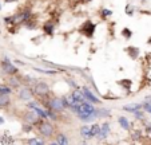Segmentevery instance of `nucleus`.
Returning <instances> with one entry per match:
<instances>
[{"label":"nucleus","mask_w":151,"mask_h":145,"mask_svg":"<svg viewBox=\"0 0 151 145\" xmlns=\"http://www.w3.org/2000/svg\"><path fill=\"white\" fill-rule=\"evenodd\" d=\"M94 110H95V108H94V106H92L91 103H88V102H84V101L74 106V111H75V113H78V114L94 113Z\"/></svg>","instance_id":"obj_1"},{"label":"nucleus","mask_w":151,"mask_h":145,"mask_svg":"<svg viewBox=\"0 0 151 145\" xmlns=\"http://www.w3.org/2000/svg\"><path fill=\"white\" fill-rule=\"evenodd\" d=\"M39 125V132L43 137H51L54 134V126L52 124L47 122V121H40Z\"/></svg>","instance_id":"obj_2"},{"label":"nucleus","mask_w":151,"mask_h":145,"mask_svg":"<svg viewBox=\"0 0 151 145\" xmlns=\"http://www.w3.org/2000/svg\"><path fill=\"white\" fill-rule=\"evenodd\" d=\"M29 16H31V12L29 11H22V12H19V14L14 15L12 19H9V20H11L12 24L16 26V24H20V23H23V22H27V20L29 19Z\"/></svg>","instance_id":"obj_3"},{"label":"nucleus","mask_w":151,"mask_h":145,"mask_svg":"<svg viewBox=\"0 0 151 145\" xmlns=\"http://www.w3.org/2000/svg\"><path fill=\"white\" fill-rule=\"evenodd\" d=\"M95 28H96V26H95L94 23H92L91 20H87V22H86L82 26L80 31L83 32V35H84V36H87V38H92V36H94Z\"/></svg>","instance_id":"obj_4"},{"label":"nucleus","mask_w":151,"mask_h":145,"mask_svg":"<svg viewBox=\"0 0 151 145\" xmlns=\"http://www.w3.org/2000/svg\"><path fill=\"white\" fill-rule=\"evenodd\" d=\"M34 91L36 95H47L50 91V86L46 82H36L34 86Z\"/></svg>","instance_id":"obj_5"},{"label":"nucleus","mask_w":151,"mask_h":145,"mask_svg":"<svg viewBox=\"0 0 151 145\" xmlns=\"http://www.w3.org/2000/svg\"><path fill=\"white\" fill-rule=\"evenodd\" d=\"M24 121H26L27 124H29V125H34V124L40 122L39 114H37L36 111L32 109L31 111H27V113H24Z\"/></svg>","instance_id":"obj_6"},{"label":"nucleus","mask_w":151,"mask_h":145,"mask_svg":"<svg viewBox=\"0 0 151 145\" xmlns=\"http://www.w3.org/2000/svg\"><path fill=\"white\" fill-rule=\"evenodd\" d=\"M1 68H3L4 73H7V74H9V75H15L17 73V68L15 67V66L12 65V62H9L8 59L1 60Z\"/></svg>","instance_id":"obj_7"},{"label":"nucleus","mask_w":151,"mask_h":145,"mask_svg":"<svg viewBox=\"0 0 151 145\" xmlns=\"http://www.w3.org/2000/svg\"><path fill=\"white\" fill-rule=\"evenodd\" d=\"M48 106L50 109H52V111H62L64 109V105H63L62 100H59V98H52L48 102Z\"/></svg>","instance_id":"obj_8"},{"label":"nucleus","mask_w":151,"mask_h":145,"mask_svg":"<svg viewBox=\"0 0 151 145\" xmlns=\"http://www.w3.org/2000/svg\"><path fill=\"white\" fill-rule=\"evenodd\" d=\"M32 94H34V91L29 87H23V89H20V91H19V98L20 100H29L32 97Z\"/></svg>","instance_id":"obj_9"},{"label":"nucleus","mask_w":151,"mask_h":145,"mask_svg":"<svg viewBox=\"0 0 151 145\" xmlns=\"http://www.w3.org/2000/svg\"><path fill=\"white\" fill-rule=\"evenodd\" d=\"M82 93H83V97H84L86 100L91 101V102H98V103H99V100H98L96 97H95L94 94H92L87 87H83V91H82Z\"/></svg>","instance_id":"obj_10"},{"label":"nucleus","mask_w":151,"mask_h":145,"mask_svg":"<svg viewBox=\"0 0 151 145\" xmlns=\"http://www.w3.org/2000/svg\"><path fill=\"white\" fill-rule=\"evenodd\" d=\"M126 51H127V54L130 55V58H131V59H137L138 55H139V48L134 47V46L127 47V48H126Z\"/></svg>","instance_id":"obj_11"},{"label":"nucleus","mask_w":151,"mask_h":145,"mask_svg":"<svg viewBox=\"0 0 151 145\" xmlns=\"http://www.w3.org/2000/svg\"><path fill=\"white\" fill-rule=\"evenodd\" d=\"M54 30H55V24L52 22L44 23V26H43V31L46 32L47 35H52L54 34Z\"/></svg>","instance_id":"obj_12"},{"label":"nucleus","mask_w":151,"mask_h":145,"mask_svg":"<svg viewBox=\"0 0 151 145\" xmlns=\"http://www.w3.org/2000/svg\"><path fill=\"white\" fill-rule=\"evenodd\" d=\"M109 132H110V124L109 122H104L102 126H100V133L99 136L102 138H106V137L109 136Z\"/></svg>","instance_id":"obj_13"},{"label":"nucleus","mask_w":151,"mask_h":145,"mask_svg":"<svg viewBox=\"0 0 151 145\" xmlns=\"http://www.w3.org/2000/svg\"><path fill=\"white\" fill-rule=\"evenodd\" d=\"M9 97L8 94H0V108H7L9 105Z\"/></svg>","instance_id":"obj_14"},{"label":"nucleus","mask_w":151,"mask_h":145,"mask_svg":"<svg viewBox=\"0 0 151 145\" xmlns=\"http://www.w3.org/2000/svg\"><path fill=\"white\" fill-rule=\"evenodd\" d=\"M118 122H119V125L122 126L123 129H126V130H130V122H128V119L126 118V117H119V118H118Z\"/></svg>","instance_id":"obj_15"},{"label":"nucleus","mask_w":151,"mask_h":145,"mask_svg":"<svg viewBox=\"0 0 151 145\" xmlns=\"http://www.w3.org/2000/svg\"><path fill=\"white\" fill-rule=\"evenodd\" d=\"M118 85H119L120 87L126 89V90H130V87H131V85H132V81L131 79H120V81H118Z\"/></svg>","instance_id":"obj_16"},{"label":"nucleus","mask_w":151,"mask_h":145,"mask_svg":"<svg viewBox=\"0 0 151 145\" xmlns=\"http://www.w3.org/2000/svg\"><path fill=\"white\" fill-rule=\"evenodd\" d=\"M71 95H72V98L75 100V102H76V103L83 102V100H84V97H83V93H82V91H79V90H75L74 93L71 94Z\"/></svg>","instance_id":"obj_17"},{"label":"nucleus","mask_w":151,"mask_h":145,"mask_svg":"<svg viewBox=\"0 0 151 145\" xmlns=\"http://www.w3.org/2000/svg\"><path fill=\"white\" fill-rule=\"evenodd\" d=\"M80 134H82L84 138H91V130H90V126H87V125H84V126H82L80 128Z\"/></svg>","instance_id":"obj_18"},{"label":"nucleus","mask_w":151,"mask_h":145,"mask_svg":"<svg viewBox=\"0 0 151 145\" xmlns=\"http://www.w3.org/2000/svg\"><path fill=\"white\" fill-rule=\"evenodd\" d=\"M94 114H95V117H107V116H110V110H106V109H95Z\"/></svg>","instance_id":"obj_19"},{"label":"nucleus","mask_w":151,"mask_h":145,"mask_svg":"<svg viewBox=\"0 0 151 145\" xmlns=\"http://www.w3.org/2000/svg\"><path fill=\"white\" fill-rule=\"evenodd\" d=\"M90 130H91L92 137H96V136H99V133H100V126L98 125V124H92V125L90 126Z\"/></svg>","instance_id":"obj_20"},{"label":"nucleus","mask_w":151,"mask_h":145,"mask_svg":"<svg viewBox=\"0 0 151 145\" xmlns=\"http://www.w3.org/2000/svg\"><path fill=\"white\" fill-rule=\"evenodd\" d=\"M68 140H67L66 134H58L56 140H55V144H67Z\"/></svg>","instance_id":"obj_21"},{"label":"nucleus","mask_w":151,"mask_h":145,"mask_svg":"<svg viewBox=\"0 0 151 145\" xmlns=\"http://www.w3.org/2000/svg\"><path fill=\"white\" fill-rule=\"evenodd\" d=\"M122 36L124 38V39H130V38L132 36V32L130 28H123L122 30Z\"/></svg>","instance_id":"obj_22"},{"label":"nucleus","mask_w":151,"mask_h":145,"mask_svg":"<svg viewBox=\"0 0 151 145\" xmlns=\"http://www.w3.org/2000/svg\"><path fill=\"white\" fill-rule=\"evenodd\" d=\"M34 70L39 71V73H44V74H58V73H59V71H56V70H42V68H36V67H35Z\"/></svg>","instance_id":"obj_23"},{"label":"nucleus","mask_w":151,"mask_h":145,"mask_svg":"<svg viewBox=\"0 0 151 145\" xmlns=\"http://www.w3.org/2000/svg\"><path fill=\"white\" fill-rule=\"evenodd\" d=\"M28 144H34V145H43L44 144V140H36V138H29Z\"/></svg>","instance_id":"obj_24"},{"label":"nucleus","mask_w":151,"mask_h":145,"mask_svg":"<svg viewBox=\"0 0 151 145\" xmlns=\"http://www.w3.org/2000/svg\"><path fill=\"white\" fill-rule=\"evenodd\" d=\"M124 110H128V111H135L138 109H140V105H130V106H124Z\"/></svg>","instance_id":"obj_25"},{"label":"nucleus","mask_w":151,"mask_h":145,"mask_svg":"<svg viewBox=\"0 0 151 145\" xmlns=\"http://www.w3.org/2000/svg\"><path fill=\"white\" fill-rule=\"evenodd\" d=\"M112 15V11L111 9H102V17L103 19H106V17H109V16H111Z\"/></svg>","instance_id":"obj_26"},{"label":"nucleus","mask_w":151,"mask_h":145,"mask_svg":"<svg viewBox=\"0 0 151 145\" xmlns=\"http://www.w3.org/2000/svg\"><path fill=\"white\" fill-rule=\"evenodd\" d=\"M12 90L9 87H6V86H0V94H11Z\"/></svg>","instance_id":"obj_27"},{"label":"nucleus","mask_w":151,"mask_h":145,"mask_svg":"<svg viewBox=\"0 0 151 145\" xmlns=\"http://www.w3.org/2000/svg\"><path fill=\"white\" fill-rule=\"evenodd\" d=\"M132 12H134V11H132V7L131 6H126V14H127V15H132Z\"/></svg>","instance_id":"obj_28"},{"label":"nucleus","mask_w":151,"mask_h":145,"mask_svg":"<svg viewBox=\"0 0 151 145\" xmlns=\"http://www.w3.org/2000/svg\"><path fill=\"white\" fill-rule=\"evenodd\" d=\"M134 114H135V117H137V118H143V113H142V111L135 110V111H134Z\"/></svg>","instance_id":"obj_29"},{"label":"nucleus","mask_w":151,"mask_h":145,"mask_svg":"<svg viewBox=\"0 0 151 145\" xmlns=\"http://www.w3.org/2000/svg\"><path fill=\"white\" fill-rule=\"evenodd\" d=\"M9 85H11V86H17L19 83H17V81L15 79V78H11V81H9Z\"/></svg>","instance_id":"obj_30"},{"label":"nucleus","mask_w":151,"mask_h":145,"mask_svg":"<svg viewBox=\"0 0 151 145\" xmlns=\"http://www.w3.org/2000/svg\"><path fill=\"white\" fill-rule=\"evenodd\" d=\"M14 140H11V138H8L7 136H4V138H1L0 140V142H12Z\"/></svg>","instance_id":"obj_31"},{"label":"nucleus","mask_w":151,"mask_h":145,"mask_svg":"<svg viewBox=\"0 0 151 145\" xmlns=\"http://www.w3.org/2000/svg\"><path fill=\"white\" fill-rule=\"evenodd\" d=\"M143 106H145V109H146V110H147V111H150V113H151V103H145V105H143Z\"/></svg>","instance_id":"obj_32"},{"label":"nucleus","mask_w":151,"mask_h":145,"mask_svg":"<svg viewBox=\"0 0 151 145\" xmlns=\"http://www.w3.org/2000/svg\"><path fill=\"white\" fill-rule=\"evenodd\" d=\"M139 132H135V133H134V138H138V137H139Z\"/></svg>","instance_id":"obj_33"},{"label":"nucleus","mask_w":151,"mask_h":145,"mask_svg":"<svg viewBox=\"0 0 151 145\" xmlns=\"http://www.w3.org/2000/svg\"><path fill=\"white\" fill-rule=\"evenodd\" d=\"M6 3H15V1H17V0H4Z\"/></svg>","instance_id":"obj_34"},{"label":"nucleus","mask_w":151,"mask_h":145,"mask_svg":"<svg viewBox=\"0 0 151 145\" xmlns=\"http://www.w3.org/2000/svg\"><path fill=\"white\" fill-rule=\"evenodd\" d=\"M3 124H4V119L1 118V117H0V125H3Z\"/></svg>","instance_id":"obj_35"},{"label":"nucleus","mask_w":151,"mask_h":145,"mask_svg":"<svg viewBox=\"0 0 151 145\" xmlns=\"http://www.w3.org/2000/svg\"><path fill=\"white\" fill-rule=\"evenodd\" d=\"M147 43H148V44H151V38H150V39L147 40Z\"/></svg>","instance_id":"obj_36"},{"label":"nucleus","mask_w":151,"mask_h":145,"mask_svg":"<svg viewBox=\"0 0 151 145\" xmlns=\"http://www.w3.org/2000/svg\"><path fill=\"white\" fill-rule=\"evenodd\" d=\"M86 1H91V0H86Z\"/></svg>","instance_id":"obj_37"},{"label":"nucleus","mask_w":151,"mask_h":145,"mask_svg":"<svg viewBox=\"0 0 151 145\" xmlns=\"http://www.w3.org/2000/svg\"><path fill=\"white\" fill-rule=\"evenodd\" d=\"M0 9H1V4H0Z\"/></svg>","instance_id":"obj_38"}]
</instances>
